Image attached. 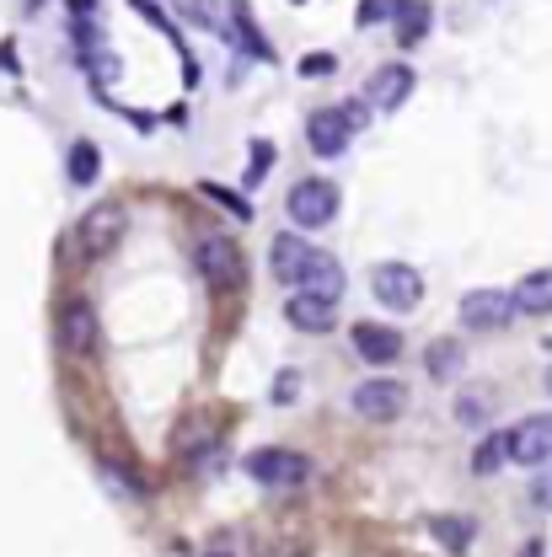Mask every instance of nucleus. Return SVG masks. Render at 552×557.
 I'll return each mask as SVG.
<instances>
[{
  "mask_svg": "<svg viewBox=\"0 0 552 557\" xmlns=\"http://www.w3.org/2000/svg\"><path fill=\"white\" fill-rule=\"evenodd\" d=\"M97 338H102V327H97V311L86 306V300H70L65 311H60V344L70 354H97Z\"/></svg>",
  "mask_w": 552,
  "mask_h": 557,
  "instance_id": "9b49d317",
  "label": "nucleus"
},
{
  "mask_svg": "<svg viewBox=\"0 0 552 557\" xmlns=\"http://www.w3.org/2000/svg\"><path fill=\"white\" fill-rule=\"evenodd\" d=\"M504 461H510V440H504V434H488L483 445H478V456H473L478 478H493V472H499Z\"/></svg>",
  "mask_w": 552,
  "mask_h": 557,
  "instance_id": "412c9836",
  "label": "nucleus"
},
{
  "mask_svg": "<svg viewBox=\"0 0 552 557\" xmlns=\"http://www.w3.org/2000/svg\"><path fill=\"white\" fill-rule=\"evenodd\" d=\"M65 172H70V183H75V188L97 183V172H102V156H97V145H91V139H75V145H70Z\"/></svg>",
  "mask_w": 552,
  "mask_h": 557,
  "instance_id": "a211bd4d",
  "label": "nucleus"
},
{
  "mask_svg": "<svg viewBox=\"0 0 552 557\" xmlns=\"http://www.w3.org/2000/svg\"><path fill=\"white\" fill-rule=\"evenodd\" d=\"M194 258H199V274H205L214 289H236V284H242V252H236L231 236H205Z\"/></svg>",
  "mask_w": 552,
  "mask_h": 557,
  "instance_id": "0eeeda50",
  "label": "nucleus"
},
{
  "mask_svg": "<svg viewBox=\"0 0 552 557\" xmlns=\"http://www.w3.org/2000/svg\"><path fill=\"white\" fill-rule=\"evenodd\" d=\"M269 258H274L279 284H300V274H306V269H311V258H317V247H311L306 236H274Z\"/></svg>",
  "mask_w": 552,
  "mask_h": 557,
  "instance_id": "ddd939ff",
  "label": "nucleus"
},
{
  "mask_svg": "<svg viewBox=\"0 0 552 557\" xmlns=\"http://www.w3.org/2000/svg\"><path fill=\"white\" fill-rule=\"evenodd\" d=\"M548 392H552V370H548Z\"/></svg>",
  "mask_w": 552,
  "mask_h": 557,
  "instance_id": "bb28decb",
  "label": "nucleus"
},
{
  "mask_svg": "<svg viewBox=\"0 0 552 557\" xmlns=\"http://www.w3.org/2000/svg\"><path fill=\"white\" fill-rule=\"evenodd\" d=\"M370 289H376L381 306L414 311L418 300H424V274H418L414 263H376V269H370Z\"/></svg>",
  "mask_w": 552,
  "mask_h": 557,
  "instance_id": "39448f33",
  "label": "nucleus"
},
{
  "mask_svg": "<svg viewBox=\"0 0 552 557\" xmlns=\"http://www.w3.org/2000/svg\"><path fill=\"white\" fill-rule=\"evenodd\" d=\"M510 317H515V306H510L504 289H473V295H462V322L473 333H499V327H510Z\"/></svg>",
  "mask_w": 552,
  "mask_h": 557,
  "instance_id": "9d476101",
  "label": "nucleus"
},
{
  "mask_svg": "<svg viewBox=\"0 0 552 557\" xmlns=\"http://www.w3.org/2000/svg\"><path fill=\"white\" fill-rule=\"evenodd\" d=\"M124 225H130L124 205H91L81 220H75V242H70V252H75L81 263H97V258H108V252L124 242Z\"/></svg>",
  "mask_w": 552,
  "mask_h": 557,
  "instance_id": "f257e3e1",
  "label": "nucleus"
},
{
  "mask_svg": "<svg viewBox=\"0 0 552 557\" xmlns=\"http://www.w3.org/2000/svg\"><path fill=\"white\" fill-rule=\"evenodd\" d=\"M429 531H434V542H440L445 553H467V547H473V536H478V525H473L467 515H434V520H429Z\"/></svg>",
  "mask_w": 552,
  "mask_h": 557,
  "instance_id": "f3484780",
  "label": "nucleus"
},
{
  "mask_svg": "<svg viewBox=\"0 0 552 557\" xmlns=\"http://www.w3.org/2000/svg\"><path fill=\"white\" fill-rule=\"evenodd\" d=\"M284 317H290V327H300V333H328V327H333V300L295 289V295L284 300Z\"/></svg>",
  "mask_w": 552,
  "mask_h": 557,
  "instance_id": "4468645a",
  "label": "nucleus"
},
{
  "mask_svg": "<svg viewBox=\"0 0 552 557\" xmlns=\"http://www.w3.org/2000/svg\"><path fill=\"white\" fill-rule=\"evenodd\" d=\"M333 65H339L333 54H306V60H300V75H333Z\"/></svg>",
  "mask_w": 552,
  "mask_h": 557,
  "instance_id": "393cba45",
  "label": "nucleus"
},
{
  "mask_svg": "<svg viewBox=\"0 0 552 557\" xmlns=\"http://www.w3.org/2000/svg\"><path fill=\"white\" fill-rule=\"evenodd\" d=\"M295 397H300V375H295V370H284V375L274 381V403L284 408V403H295Z\"/></svg>",
  "mask_w": 552,
  "mask_h": 557,
  "instance_id": "b1692460",
  "label": "nucleus"
},
{
  "mask_svg": "<svg viewBox=\"0 0 552 557\" xmlns=\"http://www.w3.org/2000/svg\"><path fill=\"white\" fill-rule=\"evenodd\" d=\"M209 557H225V553H209Z\"/></svg>",
  "mask_w": 552,
  "mask_h": 557,
  "instance_id": "cd10ccee",
  "label": "nucleus"
},
{
  "mask_svg": "<svg viewBox=\"0 0 552 557\" xmlns=\"http://www.w3.org/2000/svg\"><path fill=\"white\" fill-rule=\"evenodd\" d=\"M247 478L263 487H300L311 478V461L300 450H284V445H263L247 456Z\"/></svg>",
  "mask_w": 552,
  "mask_h": 557,
  "instance_id": "20e7f679",
  "label": "nucleus"
},
{
  "mask_svg": "<svg viewBox=\"0 0 552 557\" xmlns=\"http://www.w3.org/2000/svg\"><path fill=\"white\" fill-rule=\"evenodd\" d=\"M397 5H403V0H359L354 22H359V27H381V22H392V16H397Z\"/></svg>",
  "mask_w": 552,
  "mask_h": 557,
  "instance_id": "4be33fe9",
  "label": "nucleus"
},
{
  "mask_svg": "<svg viewBox=\"0 0 552 557\" xmlns=\"http://www.w3.org/2000/svg\"><path fill=\"white\" fill-rule=\"evenodd\" d=\"M392 22H397V38H403V49H414L418 38L429 33V0H403Z\"/></svg>",
  "mask_w": 552,
  "mask_h": 557,
  "instance_id": "6ab92c4d",
  "label": "nucleus"
},
{
  "mask_svg": "<svg viewBox=\"0 0 552 557\" xmlns=\"http://www.w3.org/2000/svg\"><path fill=\"white\" fill-rule=\"evenodd\" d=\"M209 199H214V205H225V209H236V214H242V220H247V205H242V199H236V194H225V188H205Z\"/></svg>",
  "mask_w": 552,
  "mask_h": 557,
  "instance_id": "a878e982",
  "label": "nucleus"
},
{
  "mask_svg": "<svg viewBox=\"0 0 552 557\" xmlns=\"http://www.w3.org/2000/svg\"><path fill=\"white\" fill-rule=\"evenodd\" d=\"M510 306H515L520 317H552V269L520 278V284L510 289Z\"/></svg>",
  "mask_w": 552,
  "mask_h": 557,
  "instance_id": "2eb2a0df",
  "label": "nucleus"
},
{
  "mask_svg": "<svg viewBox=\"0 0 552 557\" xmlns=\"http://www.w3.org/2000/svg\"><path fill=\"white\" fill-rule=\"evenodd\" d=\"M531 504L552 509V467H537V483H531Z\"/></svg>",
  "mask_w": 552,
  "mask_h": 557,
  "instance_id": "5701e85b",
  "label": "nucleus"
},
{
  "mask_svg": "<svg viewBox=\"0 0 552 557\" xmlns=\"http://www.w3.org/2000/svg\"><path fill=\"white\" fill-rule=\"evenodd\" d=\"M295 289L322 295V300H339V295H344V263H339V258H328V252H317V258H311V269L300 274Z\"/></svg>",
  "mask_w": 552,
  "mask_h": 557,
  "instance_id": "dca6fc26",
  "label": "nucleus"
},
{
  "mask_svg": "<svg viewBox=\"0 0 552 557\" xmlns=\"http://www.w3.org/2000/svg\"><path fill=\"white\" fill-rule=\"evenodd\" d=\"M504 440H510V461H520V467H548L552 461V413L520 418Z\"/></svg>",
  "mask_w": 552,
  "mask_h": 557,
  "instance_id": "423d86ee",
  "label": "nucleus"
},
{
  "mask_svg": "<svg viewBox=\"0 0 552 557\" xmlns=\"http://www.w3.org/2000/svg\"><path fill=\"white\" fill-rule=\"evenodd\" d=\"M339 183H328V177H306V183H295L290 188V220L300 225V231H322V225H333L339 220Z\"/></svg>",
  "mask_w": 552,
  "mask_h": 557,
  "instance_id": "7ed1b4c3",
  "label": "nucleus"
},
{
  "mask_svg": "<svg viewBox=\"0 0 552 557\" xmlns=\"http://www.w3.org/2000/svg\"><path fill=\"white\" fill-rule=\"evenodd\" d=\"M408 97H414V70L408 65H381L365 81V108H376V113H397Z\"/></svg>",
  "mask_w": 552,
  "mask_h": 557,
  "instance_id": "6e6552de",
  "label": "nucleus"
},
{
  "mask_svg": "<svg viewBox=\"0 0 552 557\" xmlns=\"http://www.w3.org/2000/svg\"><path fill=\"white\" fill-rule=\"evenodd\" d=\"M462 348L451 344V338H440V344H429V375L434 381H451V375H462Z\"/></svg>",
  "mask_w": 552,
  "mask_h": 557,
  "instance_id": "aec40b11",
  "label": "nucleus"
},
{
  "mask_svg": "<svg viewBox=\"0 0 552 557\" xmlns=\"http://www.w3.org/2000/svg\"><path fill=\"white\" fill-rule=\"evenodd\" d=\"M354 354L365 364H392L403 354V338L397 327H381V322H354Z\"/></svg>",
  "mask_w": 552,
  "mask_h": 557,
  "instance_id": "f8f14e48",
  "label": "nucleus"
},
{
  "mask_svg": "<svg viewBox=\"0 0 552 557\" xmlns=\"http://www.w3.org/2000/svg\"><path fill=\"white\" fill-rule=\"evenodd\" d=\"M365 119H370V108L365 102H348V108H322V113H311V124H306V145L317 150V156H344L354 135L365 129Z\"/></svg>",
  "mask_w": 552,
  "mask_h": 557,
  "instance_id": "f03ea898",
  "label": "nucleus"
},
{
  "mask_svg": "<svg viewBox=\"0 0 552 557\" xmlns=\"http://www.w3.org/2000/svg\"><path fill=\"white\" fill-rule=\"evenodd\" d=\"M348 403H354V413H359V418H370V423H392V418L403 413L408 392H403L397 381H359Z\"/></svg>",
  "mask_w": 552,
  "mask_h": 557,
  "instance_id": "1a4fd4ad",
  "label": "nucleus"
}]
</instances>
